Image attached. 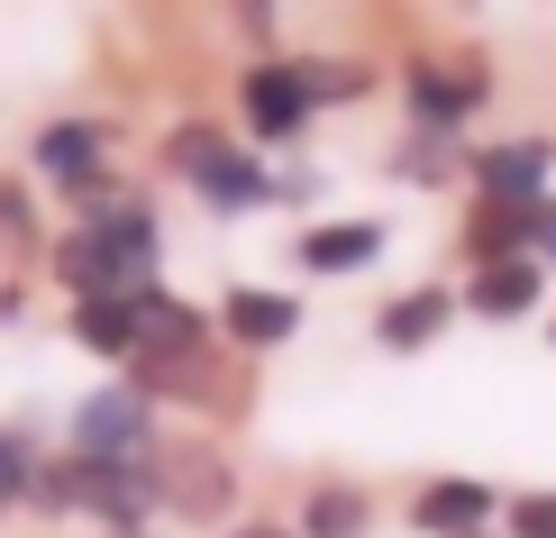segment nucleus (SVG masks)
Listing matches in <instances>:
<instances>
[{
	"label": "nucleus",
	"instance_id": "nucleus-1",
	"mask_svg": "<svg viewBox=\"0 0 556 538\" xmlns=\"http://www.w3.org/2000/svg\"><path fill=\"white\" fill-rule=\"evenodd\" d=\"M55 265H64V284H74L83 301L91 292H147L155 284V220H147V201L91 210L74 238L55 247Z\"/></svg>",
	"mask_w": 556,
	"mask_h": 538
},
{
	"label": "nucleus",
	"instance_id": "nucleus-5",
	"mask_svg": "<svg viewBox=\"0 0 556 538\" xmlns=\"http://www.w3.org/2000/svg\"><path fill=\"white\" fill-rule=\"evenodd\" d=\"M101 155H110V128L101 120H55L37 137V174L64 183V192H83V201H101Z\"/></svg>",
	"mask_w": 556,
	"mask_h": 538
},
{
	"label": "nucleus",
	"instance_id": "nucleus-11",
	"mask_svg": "<svg viewBox=\"0 0 556 538\" xmlns=\"http://www.w3.org/2000/svg\"><path fill=\"white\" fill-rule=\"evenodd\" d=\"M475 101H483L475 64H456V74H447V64H420V74H410V110H420V128H456Z\"/></svg>",
	"mask_w": 556,
	"mask_h": 538
},
{
	"label": "nucleus",
	"instance_id": "nucleus-9",
	"mask_svg": "<svg viewBox=\"0 0 556 538\" xmlns=\"http://www.w3.org/2000/svg\"><path fill=\"white\" fill-rule=\"evenodd\" d=\"M219 320H228V338H247V347H283L301 329V301L292 292H256V284H238L219 301Z\"/></svg>",
	"mask_w": 556,
	"mask_h": 538
},
{
	"label": "nucleus",
	"instance_id": "nucleus-4",
	"mask_svg": "<svg viewBox=\"0 0 556 538\" xmlns=\"http://www.w3.org/2000/svg\"><path fill=\"white\" fill-rule=\"evenodd\" d=\"M547 165H556L547 137L483 147V155H475V192H483V210H529V201H547Z\"/></svg>",
	"mask_w": 556,
	"mask_h": 538
},
{
	"label": "nucleus",
	"instance_id": "nucleus-16",
	"mask_svg": "<svg viewBox=\"0 0 556 538\" xmlns=\"http://www.w3.org/2000/svg\"><path fill=\"white\" fill-rule=\"evenodd\" d=\"M28 493H37V456H28V438L0 429V511H18Z\"/></svg>",
	"mask_w": 556,
	"mask_h": 538
},
{
	"label": "nucleus",
	"instance_id": "nucleus-19",
	"mask_svg": "<svg viewBox=\"0 0 556 538\" xmlns=\"http://www.w3.org/2000/svg\"><path fill=\"white\" fill-rule=\"evenodd\" d=\"M128 538H147V529H128Z\"/></svg>",
	"mask_w": 556,
	"mask_h": 538
},
{
	"label": "nucleus",
	"instance_id": "nucleus-14",
	"mask_svg": "<svg viewBox=\"0 0 556 538\" xmlns=\"http://www.w3.org/2000/svg\"><path fill=\"white\" fill-rule=\"evenodd\" d=\"M74 338L101 356H137V292H91L74 311Z\"/></svg>",
	"mask_w": 556,
	"mask_h": 538
},
{
	"label": "nucleus",
	"instance_id": "nucleus-2",
	"mask_svg": "<svg viewBox=\"0 0 556 538\" xmlns=\"http://www.w3.org/2000/svg\"><path fill=\"white\" fill-rule=\"evenodd\" d=\"M174 174L192 183L201 201H219V210H256V201H274V174H265L247 147L211 137V128H182V137H174Z\"/></svg>",
	"mask_w": 556,
	"mask_h": 538
},
{
	"label": "nucleus",
	"instance_id": "nucleus-8",
	"mask_svg": "<svg viewBox=\"0 0 556 538\" xmlns=\"http://www.w3.org/2000/svg\"><path fill=\"white\" fill-rule=\"evenodd\" d=\"M155 493H165L174 511H192V521H219L228 511V475L201 448H182V456H155Z\"/></svg>",
	"mask_w": 556,
	"mask_h": 538
},
{
	"label": "nucleus",
	"instance_id": "nucleus-17",
	"mask_svg": "<svg viewBox=\"0 0 556 538\" xmlns=\"http://www.w3.org/2000/svg\"><path fill=\"white\" fill-rule=\"evenodd\" d=\"M511 529L520 538H556V493H520L511 502Z\"/></svg>",
	"mask_w": 556,
	"mask_h": 538
},
{
	"label": "nucleus",
	"instance_id": "nucleus-12",
	"mask_svg": "<svg viewBox=\"0 0 556 538\" xmlns=\"http://www.w3.org/2000/svg\"><path fill=\"white\" fill-rule=\"evenodd\" d=\"M410 521H420L429 538H483V521H493V493H483V484H429Z\"/></svg>",
	"mask_w": 556,
	"mask_h": 538
},
{
	"label": "nucleus",
	"instance_id": "nucleus-18",
	"mask_svg": "<svg viewBox=\"0 0 556 538\" xmlns=\"http://www.w3.org/2000/svg\"><path fill=\"white\" fill-rule=\"evenodd\" d=\"M228 538H292V529H265V521H247V529H228Z\"/></svg>",
	"mask_w": 556,
	"mask_h": 538
},
{
	"label": "nucleus",
	"instance_id": "nucleus-3",
	"mask_svg": "<svg viewBox=\"0 0 556 538\" xmlns=\"http://www.w3.org/2000/svg\"><path fill=\"white\" fill-rule=\"evenodd\" d=\"M74 456L83 465H128V456H155V420H147V392L137 384H110L74 411Z\"/></svg>",
	"mask_w": 556,
	"mask_h": 538
},
{
	"label": "nucleus",
	"instance_id": "nucleus-15",
	"mask_svg": "<svg viewBox=\"0 0 556 538\" xmlns=\"http://www.w3.org/2000/svg\"><path fill=\"white\" fill-rule=\"evenodd\" d=\"M447 311H456V292H438V284H429V292H402V301L375 320V338H383V347H429L438 329H447Z\"/></svg>",
	"mask_w": 556,
	"mask_h": 538
},
{
	"label": "nucleus",
	"instance_id": "nucleus-10",
	"mask_svg": "<svg viewBox=\"0 0 556 538\" xmlns=\"http://www.w3.org/2000/svg\"><path fill=\"white\" fill-rule=\"evenodd\" d=\"M466 311H483V320H529V311H539V255L483 265L475 284H466Z\"/></svg>",
	"mask_w": 556,
	"mask_h": 538
},
{
	"label": "nucleus",
	"instance_id": "nucleus-13",
	"mask_svg": "<svg viewBox=\"0 0 556 538\" xmlns=\"http://www.w3.org/2000/svg\"><path fill=\"white\" fill-rule=\"evenodd\" d=\"M375 521V502L356 493V484H311V502H301V529L292 538H365Z\"/></svg>",
	"mask_w": 556,
	"mask_h": 538
},
{
	"label": "nucleus",
	"instance_id": "nucleus-6",
	"mask_svg": "<svg viewBox=\"0 0 556 538\" xmlns=\"http://www.w3.org/2000/svg\"><path fill=\"white\" fill-rule=\"evenodd\" d=\"M311 74L301 64H256L247 74V128L256 137H292V128H311Z\"/></svg>",
	"mask_w": 556,
	"mask_h": 538
},
{
	"label": "nucleus",
	"instance_id": "nucleus-7",
	"mask_svg": "<svg viewBox=\"0 0 556 538\" xmlns=\"http://www.w3.org/2000/svg\"><path fill=\"white\" fill-rule=\"evenodd\" d=\"M292 255L311 274H365L383 255V220H329V228H311V238H292Z\"/></svg>",
	"mask_w": 556,
	"mask_h": 538
}]
</instances>
